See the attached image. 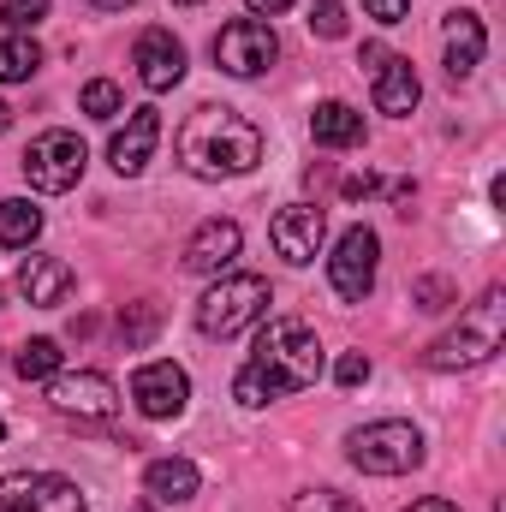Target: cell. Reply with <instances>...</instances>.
I'll use <instances>...</instances> for the list:
<instances>
[{
  "instance_id": "44dd1931",
  "label": "cell",
  "mask_w": 506,
  "mask_h": 512,
  "mask_svg": "<svg viewBox=\"0 0 506 512\" xmlns=\"http://www.w3.org/2000/svg\"><path fill=\"white\" fill-rule=\"evenodd\" d=\"M36 233H42V209L24 203V197H6L0 203V245L24 251V245H36Z\"/></svg>"
},
{
  "instance_id": "6da1fadb",
  "label": "cell",
  "mask_w": 506,
  "mask_h": 512,
  "mask_svg": "<svg viewBox=\"0 0 506 512\" xmlns=\"http://www.w3.org/2000/svg\"><path fill=\"white\" fill-rule=\"evenodd\" d=\"M316 376H322V340H316L304 322L274 316V322H262V334H256L251 364L233 376V399H239L245 411H262V405H274V399H286V393L316 387Z\"/></svg>"
},
{
  "instance_id": "d590c367",
  "label": "cell",
  "mask_w": 506,
  "mask_h": 512,
  "mask_svg": "<svg viewBox=\"0 0 506 512\" xmlns=\"http://www.w3.org/2000/svg\"><path fill=\"white\" fill-rule=\"evenodd\" d=\"M12 126V108H6V102H0V131Z\"/></svg>"
},
{
  "instance_id": "8992f818",
  "label": "cell",
  "mask_w": 506,
  "mask_h": 512,
  "mask_svg": "<svg viewBox=\"0 0 506 512\" xmlns=\"http://www.w3.org/2000/svg\"><path fill=\"white\" fill-rule=\"evenodd\" d=\"M84 161H90V149H84L78 131H42V137L24 149V179H30L36 191L60 197V191H72V185L84 179Z\"/></svg>"
},
{
  "instance_id": "d4e9b609",
  "label": "cell",
  "mask_w": 506,
  "mask_h": 512,
  "mask_svg": "<svg viewBox=\"0 0 506 512\" xmlns=\"http://www.w3.org/2000/svg\"><path fill=\"white\" fill-rule=\"evenodd\" d=\"M84 114H90V120H120V114H126V96H120V84H108V78L84 84Z\"/></svg>"
},
{
  "instance_id": "ac0fdd59",
  "label": "cell",
  "mask_w": 506,
  "mask_h": 512,
  "mask_svg": "<svg viewBox=\"0 0 506 512\" xmlns=\"http://www.w3.org/2000/svg\"><path fill=\"white\" fill-rule=\"evenodd\" d=\"M197 489H203V471L191 459H149V471H143V495L155 507H185Z\"/></svg>"
},
{
  "instance_id": "836d02e7",
  "label": "cell",
  "mask_w": 506,
  "mask_h": 512,
  "mask_svg": "<svg viewBox=\"0 0 506 512\" xmlns=\"http://www.w3.org/2000/svg\"><path fill=\"white\" fill-rule=\"evenodd\" d=\"M405 512H459L453 501H441V495H429V501H411Z\"/></svg>"
},
{
  "instance_id": "30bf717a",
  "label": "cell",
  "mask_w": 506,
  "mask_h": 512,
  "mask_svg": "<svg viewBox=\"0 0 506 512\" xmlns=\"http://www.w3.org/2000/svg\"><path fill=\"white\" fill-rule=\"evenodd\" d=\"M358 66L370 72V96H376V108H381V114L405 120V114L417 108L423 84H417V72H411V60H405V54H393V48H381V42H370V48L358 54Z\"/></svg>"
},
{
  "instance_id": "ffe728a7",
  "label": "cell",
  "mask_w": 506,
  "mask_h": 512,
  "mask_svg": "<svg viewBox=\"0 0 506 512\" xmlns=\"http://www.w3.org/2000/svg\"><path fill=\"white\" fill-rule=\"evenodd\" d=\"M310 137H316L322 149H352V143H364V114H358L352 102H316Z\"/></svg>"
},
{
  "instance_id": "f35d334b",
  "label": "cell",
  "mask_w": 506,
  "mask_h": 512,
  "mask_svg": "<svg viewBox=\"0 0 506 512\" xmlns=\"http://www.w3.org/2000/svg\"><path fill=\"white\" fill-rule=\"evenodd\" d=\"M0 441H6V423H0Z\"/></svg>"
},
{
  "instance_id": "9c48e42d",
  "label": "cell",
  "mask_w": 506,
  "mask_h": 512,
  "mask_svg": "<svg viewBox=\"0 0 506 512\" xmlns=\"http://www.w3.org/2000/svg\"><path fill=\"white\" fill-rule=\"evenodd\" d=\"M0 512H90L84 489L54 471H12L0 483Z\"/></svg>"
},
{
  "instance_id": "e575fe53",
  "label": "cell",
  "mask_w": 506,
  "mask_h": 512,
  "mask_svg": "<svg viewBox=\"0 0 506 512\" xmlns=\"http://www.w3.org/2000/svg\"><path fill=\"white\" fill-rule=\"evenodd\" d=\"M90 6H102V12H120V6H131V0H90Z\"/></svg>"
},
{
  "instance_id": "8fae6325",
  "label": "cell",
  "mask_w": 506,
  "mask_h": 512,
  "mask_svg": "<svg viewBox=\"0 0 506 512\" xmlns=\"http://www.w3.org/2000/svg\"><path fill=\"white\" fill-rule=\"evenodd\" d=\"M48 405L60 417H78V423H102V417L120 411V387L102 370H78V376H54L48 382Z\"/></svg>"
},
{
  "instance_id": "4316f807",
  "label": "cell",
  "mask_w": 506,
  "mask_h": 512,
  "mask_svg": "<svg viewBox=\"0 0 506 512\" xmlns=\"http://www.w3.org/2000/svg\"><path fill=\"white\" fill-rule=\"evenodd\" d=\"M292 512H364L352 495H340V489H304L298 501H292Z\"/></svg>"
},
{
  "instance_id": "7402d4cb",
  "label": "cell",
  "mask_w": 506,
  "mask_h": 512,
  "mask_svg": "<svg viewBox=\"0 0 506 512\" xmlns=\"http://www.w3.org/2000/svg\"><path fill=\"white\" fill-rule=\"evenodd\" d=\"M12 370H18L24 382H54V376H60V340H24V346L12 352Z\"/></svg>"
},
{
  "instance_id": "f1b7e54d",
  "label": "cell",
  "mask_w": 506,
  "mask_h": 512,
  "mask_svg": "<svg viewBox=\"0 0 506 512\" xmlns=\"http://www.w3.org/2000/svg\"><path fill=\"white\" fill-rule=\"evenodd\" d=\"M411 298H417V310H447V304H459V292H453V286H447L441 274H423Z\"/></svg>"
},
{
  "instance_id": "d6986e66",
  "label": "cell",
  "mask_w": 506,
  "mask_h": 512,
  "mask_svg": "<svg viewBox=\"0 0 506 512\" xmlns=\"http://www.w3.org/2000/svg\"><path fill=\"white\" fill-rule=\"evenodd\" d=\"M18 292H24L30 304H42V310L66 304V292H72V262H60V256H24Z\"/></svg>"
},
{
  "instance_id": "7c38bea8",
  "label": "cell",
  "mask_w": 506,
  "mask_h": 512,
  "mask_svg": "<svg viewBox=\"0 0 506 512\" xmlns=\"http://www.w3.org/2000/svg\"><path fill=\"white\" fill-rule=\"evenodd\" d=\"M268 239H274V251L286 256L292 268H304V262H316L322 239H328V215H322L316 203H286V209L274 215Z\"/></svg>"
},
{
  "instance_id": "4fadbf2b",
  "label": "cell",
  "mask_w": 506,
  "mask_h": 512,
  "mask_svg": "<svg viewBox=\"0 0 506 512\" xmlns=\"http://www.w3.org/2000/svg\"><path fill=\"white\" fill-rule=\"evenodd\" d=\"M131 399H137V411L143 417H179L185 411V399H191V376L173 364V358H161V364H143L137 376H131Z\"/></svg>"
},
{
  "instance_id": "ba28073f",
  "label": "cell",
  "mask_w": 506,
  "mask_h": 512,
  "mask_svg": "<svg viewBox=\"0 0 506 512\" xmlns=\"http://www.w3.org/2000/svg\"><path fill=\"white\" fill-rule=\"evenodd\" d=\"M376 262H381V239L370 227H346L340 233V245L328 256V280H334V292L346 298V304H364L370 292H376Z\"/></svg>"
},
{
  "instance_id": "52a82bcc",
  "label": "cell",
  "mask_w": 506,
  "mask_h": 512,
  "mask_svg": "<svg viewBox=\"0 0 506 512\" xmlns=\"http://www.w3.org/2000/svg\"><path fill=\"white\" fill-rule=\"evenodd\" d=\"M274 60H280V36H274L262 18H233V24L215 36V66L233 72V78H262Z\"/></svg>"
},
{
  "instance_id": "4dcf8cb0",
  "label": "cell",
  "mask_w": 506,
  "mask_h": 512,
  "mask_svg": "<svg viewBox=\"0 0 506 512\" xmlns=\"http://www.w3.org/2000/svg\"><path fill=\"white\" fill-rule=\"evenodd\" d=\"M405 6H411V0H364V12H370L376 24H405Z\"/></svg>"
},
{
  "instance_id": "7a4b0ae2",
  "label": "cell",
  "mask_w": 506,
  "mask_h": 512,
  "mask_svg": "<svg viewBox=\"0 0 506 512\" xmlns=\"http://www.w3.org/2000/svg\"><path fill=\"white\" fill-rule=\"evenodd\" d=\"M173 149H179V167H185L191 179H239V173H251L256 161H262V131H256L239 108L203 102V108L179 126Z\"/></svg>"
},
{
  "instance_id": "8d00e7d4",
  "label": "cell",
  "mask_w": 506,
  "mask_h": 512,
  "mask_svg": "<svg viewBox=\"0 0 506 512\" xmlns=\"http://www.w3.org/2000/svg\"><path fill=\"white\" fill-rule=\"evenodd\" d=\"M131 512H155V501H137V507H131Z\"/></svg>"
},
{
  "instance_id": "e0dca14e",
  "label": "cell",
  "mask_w": 506,
  "mask_h": 512,
  "mask_svg": "<svg viewBox=\"0 0 506 512\" xmlns=\"http://www.w3.org/2000/svg\"><path fill=\"white\" fill-rule=\"evenodd\" d=\"M483 48H489V30L477 12H453L447 18V78L465 84L477 66H483Z\"/></svg>"
},
{
  "instance_id": "3957f363",
  "label": "cell",
  "mask_w": 506,
  "mask_h": 512,
  "mask_svg": "<svg viewBox=\"0 0 506 512\" xmlns=\"http://www.w3.org/2000/svg\"><path fill=\"white\" fill-rule=\"evenodd\" d=\"M268 304H274V292H268L262 274H221L197 298V328L209 340H233V334H245V328H256L268 316Z\"/></svg>"
},
{
  "instance_id": "83f0119b",
  "label": "cell",
  "mask_w": 506,
  "mask_h": 512,
  "mask_svg": "<svg viewBox=\"0 0 506 512\" xmlns=\"http://www.w3.org/2000/svg\"><path fill=\"white\" fill-rule=\"evenodd\" d=\"M310 30L328 36V42H340V36H346V6H340V0H316V6H310Z\"/></svg>"
},
{
  "instance_id": "74e56055",
  "label": "cell",
  "mask_w": 506,
  "mask_h": 512,
  "mask_svg": "<svg viewBox=\"0 0 506 512\" xmlns=\"http://www.w3.org/2000/svg\"><path fill=\"white\" fill-rule=\"evenodd\" d=\"M173 6H203V0H173Z\"/></svg>"
},
{
  "instance_id": "277c9868",
  "label": "cell",
  "mask_w": 506,
  "mask_h": 512,
  "mask_svg": "<svg viewBox=\"0 0 506 512\" xmlns=\"http://www.w3.org/2000/svg\"><path fill=\"white\" fill-rule=\"evenodd\" d=\"M501 322H506L501 286H489V292L471 304V316L423 352V364H429V370H471V364L495 358V346H501Z\"/></svg>"
},
{
  "instance_id": "1f68e13d",
  "label": "cell",
  "mask_w": 506,
  "mask_h": 512,
  "mask_svg": "<svg viewBox=\"0 0 506 512\" xmlns=\"http://www.w3.org/2000/svg\"><path fill=\"white\" fill-rule=\"evenodd\" d=\"M370 191H381L376 173H352V179H346V197H370Z\"/></svg>"
},
{
  "instance_id": "603a6c76",
  "label": "cell",
  "mask_w": 506,
  "mask_h": 512,
  "mask_svg": "<svg viewBox=\"0 0 506 512\" xmlns=\"http://www.w3.org/2000/svg\"><path fill=\"white\" fill-rule=\"evenodd\" d=\"M36 66H42V48L30 36H6L0 42V84H24Z\"/></svg>"
},
{
  "instance_id": "f546056e",
  "label": "cell",
  "mask_w": 506,
  "mask_h": 512,
  "mask_svg": "<svg viewBox=\"0 0 506 512\" xmlns=\"http://www.w3.org/2000/svg\"><path fill=\"white\" fill-rule=\"evenodd\" d=\"M334 382L340 387H364L370 382V358H364V352H346V358L334 364Z\"/></svg>"
},
{
  "instance_id": "484cf974",
  "label": "cell",
  "mask_w": 506,
  "mask_h": 512,
  "mask_svg": "<svg viewBox=\"0 0 506 512\" xmlns=\"http://www.w3.org/2000/svg\"><path fill=\"white\" fill-rule=\"evenodd\" d=\"M42 18H48V0H0V24H6V30H18V36H24V30H36Z\"/></svg>"
},
{
  "instance_id": "cb8c5ba5",
  "label": "cell",
  "mask_w": 506,
  "mask_h": 512,
  "mask_svg": "<svg viewBox=\"0 0 506 512\" xmlns=\"http://www.w3.org/2000/svg\"><path fill=\"white\" fill-rule=\"evenodd\" d=\"M155 328H161V310H155V304H126V310H120V340H126V352H143V346L155 340Z\"/></svg>"
},
{
  "instance_id": "5b68a950",
  "label": "cell",
  "mask_w": 506,
  "mask_h": 512,
  "mask_svg": "<svg viewBox=\"0 0 506 512\" xmlns=\"http://www.w3.org/2000/svg\"><path fill=\"white\" fill-rule=\"evenodd\" d=\"M346 459L370 477H405L423 465V435L405 417H381V423H364L346 435Z\"/></svg>"
},
{
  "instance_id": "5bb4252c",
  "label": "cell",
  "mask_w": 506,
  "mask_h": 512,
  "mask_svg": "<svg viewBox=\"0 0 506 512\" xmlns=\"http://www.w3.org/2000/svg\"><path fill=\"white\" fill-rule=\"evenodd\" d=\"M131 66H137V78H143V90H173L179 78H185V48H179V36L173 30H143L137 36V48H131Z\"/></svg>"
},
{
  "instance_id": "9a60e30c",
  "label": "cell",
  "mask_w": 506,
  "mask_h": 512,
  "mask_svg": "<svg viewBox=\"0 0 506 512\" xmlns=\"http://www.w3.org/2000/svg\"><path fill=\"white\" fill-rule=\"evenodd\" d=\"M155 143H161V114H155V108H131L126 126L114 131V143H108V161H114V173H120V179H137V173L149 167Z\"/></svg>"
},
{
  "instance_id": "2e32d148",
  "label": "cell",
  "mask_w": 506,
  "mask_h": 512,
  "mask_svg": "<svg viewBox=\"0 0 506 512\" xmlns=\"http://www.w3.org/2000/svg\"><path fill=\"white\" fill-rule=\"evenodd\" d=\"M245 245V233H239V221H203L197 233H191V245H185V268L191 274H227L233 268V256Z\"/></svg>"
},
{
  "instance_id": "d6a6232c",
  "label": "cell",
  "mask_w": 506,
  "mask_h": 512,
  "mask_svg": "<svg viewBox=\"0 0 506 512\" xmlns=\"http://www.w3.org/2000/svg\"><path fill=\"white\" fill-rule=\"evenodd\" d=\"M292 0H251V18H280Z\"/></svg>"
}]
</instances>
